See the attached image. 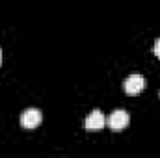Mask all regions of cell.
Wrapping results in <instances>:
<instances>
[{"instance_id":"obj_1","label":"cell","mask_w":160,"mask_h":158,"mask_svg":"<svg viewBox=\"0 0 160 158\" xmlns=\"http://www.w3.org/2000/svg\"><path fill=\"white\" fill-rule=\"evenodd\" d=\"M41 121H43V114H41L38 108H28V110H24L22 112V116H21V125L24 126V128H36V126H39Z\"/></svg>"},{"instance_id":"obj_2","label":"cell","mask_w":160,"mask_h":158,"mask_svg":"<svg viewBox=\"0 0 160 158\" xmlns=\"http://www.w3.org/2000/svg\"><path fill=\"white\" fill-rule=\"evenodd\" d=\"M128 121H130L128 112H125V110H116V112L108 117V126H110L114 132H119L123 128H127Z\"/></svg>"},{"instance_id":"obj_3","label":"cell","mask_w":160,"mask_h":158,"mask_svg":"<svg viewBox=\"0 0 160 158\" xmlns=\"http://www.w3.org/2000/svg\"><path fill=\"white\" fill-rule=\"evenodd\" d=\"M143 87H145V78L142 75H130L128 78L125 80V84H123V89L128 95H138Z\"/></svg>"},{"instance_id":"obj_4","label":"cell","mask_w":160,"mask_h":158,"mask_svg":"<svg viewBox=\"0 0 160 158\" xmlns=\"http://www.w3.org/2000/svg\"><path fill=\"white\" fill-rule=\"evenodd\" d=\"M104 123H106V119L102 116V112L101 110H93L86 117V130L88 132H97V130H101L104 126Z\"/></svg>"},{"instance_id":"obj_5","label":"cell","mask_w":160,"mask_h":158,"mask_svg":"<svg viewBox=\"0 0 160 158\" xmlns=\"http://www.w3.org/2000/svg\"><path fill=\"white\" fill-rule=\"evenodd\" d=\"M153 54L157 56V58H160V39L155 43V47H153Z\"/></svg>"},{"instance_id":"obj_6","label":"cell","mask_w":160,"mask_h":158,"mask_svg":"<svg viewBox=\"0 0 160 158\" xmlns=\"http://www.w3.org/2000/svg\"><path fill=\"white\" fill-rule=\"evenodd\" d=\"M0 63H2V50H0Z\"/></svg>"}]
</instances>
